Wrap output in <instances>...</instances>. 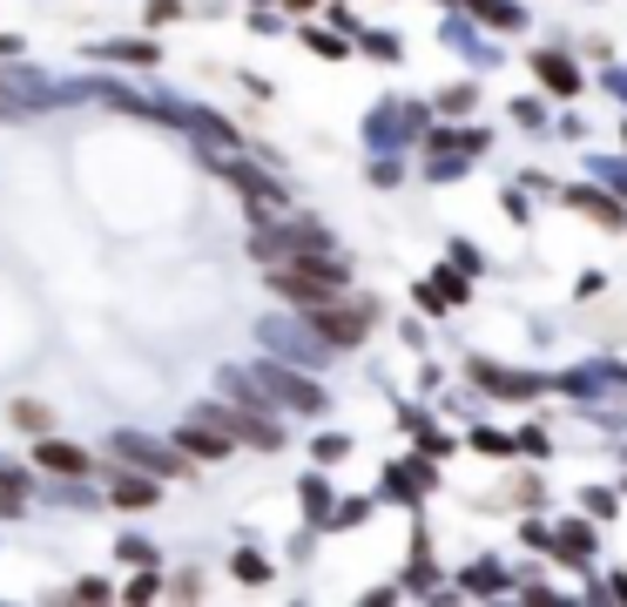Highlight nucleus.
Listing matches in <instances>:
<instances>
[{"label": "nucleus", "instance_id": "nucleus-5", "mask_svg": "<svg viewBox=\"0 0 627 607\" xmlns=\"http://www.w3.org/2000/svg\"><path fill=\"white\" fill-rule=\"evenodd\" d=\"M216 169H223V176H230V183H236V190L250 196V210H256V223H263V216H271V210H284V183L271 176V169H256V162H236V155H223Z\"/></svg>", "mask_w": 627, "mask_h": 607}, {"label": "nucleus", "instance_id": "nucleus-11", "mask_svg": "<svg viewBox=\"0 0 627 607\" xmlns=\"http://www.w3.org/2000/svg\"><path fill=\"white\" fill-rule=\"evenodd\" d=\"M115 554H122L129 567H155V547H149L142 534H122V540H115Z\"/></svg>", "mask_w": 627, "mask_h": 607}, {"label": "nucleus", "instance_id": "nucleus-3", "mask_svg": "<svg viewBox=\"0 0 627 607\" xmlns=\"http://www.w3.org/2000/svg\"><path fill=\"white\" fill-rule=\"evenodd\" d=\"M311 331H317L324 344H337V352H351V344L372 331V304H337V297H331V304L311 311Z\"/></svg>", "mask_w": 627, "mask_h": 607}, {"label": "nucleus", "instance_id": "nucleus-15", "mask_svg": "<svg viewBox=\"0 0 627 607\" xmlns=\"http://www.w3.org/2000/svg\"><path fill=\"white\" fill-rule=\"evenodd\" d=\"M155 594H162V580H155V567H149V574H135V580H129V600H155Z\"/></svg>", "mask_w": 627, "mask_h": 607}, {"label": "nucleus", "instance_id": "nucleus-9", "mask_svg": "<svg viewBox=\"0 0 627 607\" xmlns=\"http://www.w3.org/2000/svg\"><path fill=\"white\" fill-rule=\"evenodd\" d=\"M95 61H129V68H155V41H95Z\"/></svg>", "mask_w": 627, "mask_h": 607}, {"label": "nucleus", "instance_id": "nucleus-10", "mask_svg": "<svg viewBox=\"0 0 627 607\" xmlns=\"http://www.w3.org/2000/svg\"><path fill=\"white\" fill-rule=\"evenodd\" d=\"M21 513H28V473L0 466V519H21Z\"/></svg>", "mask_w": 627, "mask_h": 607}, {"label": "nucleus", "instance_id": "nucleus-16", "mask_svg": "<svg viewBox=\"0 0 627 607\" xmlns=\"http://www.w3.org/2000/svg\"><path fill=\"white\" fill-rule=\"evenodd\" d=\"M68 594H74V600H109V580H95V574H88V580H74Z\"/></svg>", "mask_w": 627, "mask_h": 607}, {"label": "nucleus", "instance_id": "nucleus-2", "mask_svg": "<svg viewBox=\"0 0 627 607\" xmlns=\"http://www.w3.org/2000/svg\"><path fill=\"white\" fill-rule=\"evenodd\" d=\"M109 453H115L122 466L155 473V479H183V473H190V453H183V446H162V439H149V432H115V439H109Z\"/></svg>", "mask_w": 627, "mask_h": 607}, {"label": "nucleus", "instance_id": "nucleus-17", "mask_svg": "<svg viewBox=\"0 0 627 607\" xmlns=\"http://www.w3.org/2000/svg\"><path fill=\"white\" fill-rule=\"evenodd\" d=\"M8 115H28V109H21V102H14L8 89H0V122H8Z\"/></svg>", "mask_w": 627, "mask_h": 607}, {"label": "nucleus", "instance_id": "nucleus-13", "mask_svg": "<svg viewBox=\"0 0 627 607\" xmlns=\"http://www.w3.org/2000/svg\"><path fill=\"white\" fill-rule=\"evenodd\" d=\"M48 499H54V506H88V486H81V479H54Z\"/></svg>", "mask_w": 627, "mask_h": 607}, {"label": "nucleus", "instance_id": "nucleus-8", "mask_svg": "<svg viewBox=\"0 0 627 607\" xmlns=\"http://www.w3.org/2000/svg\"><path fill=\"white\" fill-rule=\"evenodd\" d=\"M109 499H115V506H155L162 486H155V473H142V466H129V473L115 466V473H109Z\"/></svg>", "mask_w": 627, "mask_h": 607}, {"label": "nucleus", "instance_id": "nucleus-7", "mask_svg": "<svg viewBox=\"0 0 627 607\" xmlns=\"http://www.w3.org/2000/svg\"><path fill=\"white\" fill-rule=\"evenodd\" d=\"M175 446L190 459H230V432L210 425V418H190V425H175Z\"/></svg>", "mask_w": 627, "mask_h": 607}, {"label": "nucleus", "instance_id": "nucleus-14", "mask_svg": "<svg viewBox=\"0 0 627 607\" xmlns=\"http://www.w3.org/2000/svg\"><path fill=\"white\" fill-rule=\"evenodd\" d=\"M236 580H250V587H256V580H271V567H263V554H236Z\"/></svg>", "mask_w": 627, "mask_h": 607}, {"label": "nucleus", "instance_id": "nucleus-6", "mask_svg": "<svg viewBox=\"0 0 627 607\" xmlns=\"http://www.w3.org/2000/svg\"><path fill=\"white\" fill-rule=\"evenodd\" d=\"M34 466H41L48 479H88V466H95V459H88L74 439H54V432H41V439H34Z\"/></svg>", "mask_w": 627, "mask_h": 607}, {"label": "nucleus", "instance_id": "nucleus-4", "mask_svg": "<svg viewBox=\"0 0 627 607\" xmlns=\"http://www.w3.org/2000/svg\"><path fill=\"white\" fill-rule=\"evenodd\" d=\"M250 378L263 385V398H277V405H291V412H324V392H317L311 378H297L291 365H271V358H263Z\"/></svg>", "mask_w": 627, "mask_h": 607}, {"label": "nucleus", "instance_id": "nucleus-1", "mask_svg": "<svg viewBox=\"0 0 627 607\" xmlns=\"http://www.w3.org/2000/svg\"><path fill=\"white\" fill-rule=\"evenodd\" d=\"M271 284H277V297H291L297 311H317V304L344 297L351 271L337 264L331 250H311V256H284V264H271Z\"/></svg>", "mask_w": 627, "mask_h": 607}, {"label": "nucleus", "instance_id": "nucleus-12", "mask_svg": "<svg viewBox=\"0 0 627 607\" xmlns=\"http://www.w3.org/2000/svg\"><path fill=\"white\" fill-rule=\"evenodd\" d=\"M14 425H28V432H48L54 418H48V405H41V398H21V405H14Z\"/></svg>", "mask_w": 627, "mask_h": 607}]
</instances>
